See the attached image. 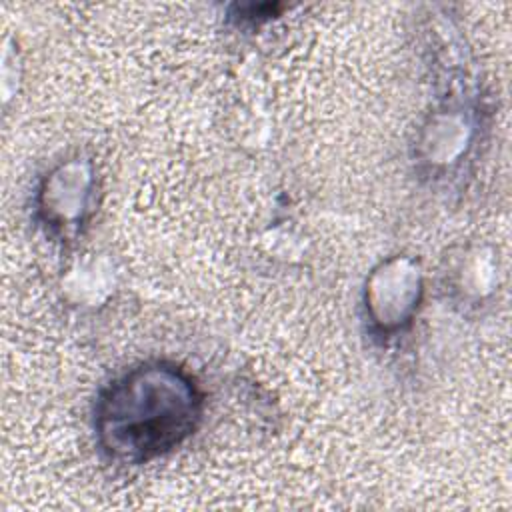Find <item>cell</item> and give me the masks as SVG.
Segmentation results:
<instances>
[{"mask_svg": "<svg viewBox=\"0 0 512 512\" xmlns=\"http://www.w3.org/2000/svg\"><path fill=\"white\" fill-rule=\"evenodd\" d=\"M468 138L470 124L466 116L460 112H442L430 120L422 146L426 148L430 162L448 164L464 152Z\"/></svg>", "mask_w": 512, "mask_h": 512, "instance_id": "obj_4", "label": "cell"}, {"mask_svg": "<svg viewBox=\"0 0 512 512\" xmlns=\"http://www.w3.org/2000/svg\"><path fill=\"white\" fill-rule=\"evenodd\" d=\"M422 296V274L410 258H390L370 276L366 308L382 332H394L410 322Z\"/></svg>", "mask_w": 512, "mask_h": 512, "instance_id": "obj_2", "label": "cell"}, {"mask_svg": "<svg viewBox=\"0 0 512 512\" xmlns=\"http://www.w3.org/2000/svg\"><path fill=\"white\" fill-rule=\"evenodd\" d=\"M202 394L188 372L170 362H146L118 376L96 402V436L116 460H152L196 428Z\"/></svg>", "mask_w": 512, "mask_h": 512, "instance_id": "obj_1", "label": "cell"}, {"mask_svg": "<svg viewBox=\"0 0 512 512\" xmlns=\"http://www.w3.org/2000/svg\"><path fill=\"white\" fill-rule=\"evenodd\" d=\"M92 188L90 168L82 162H68L56 168L40 192V214L56 228L82 222Z\"/></svg>", "mask_w": 512, "mask_h": 512, "instance_id": "obj_3", "label": "cell"}]
</instances>
